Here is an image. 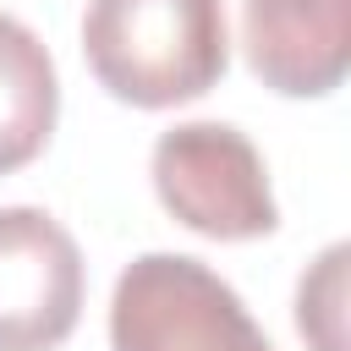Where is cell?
Segmentation results:
<instances>
[{
  "label": "cell",
  "mask_w": 351,
  "mask_h": 351,
  "mask_svg": "<svg viewBox=\"0 0 351 351\" xmlns=\"http://www.w3.org/2000/svg\"><path fill=\"white\" fill-rule=\"evenodd\" d=\"M82 55L121 104L170 110L203 99L230 66L225 0H88Z\"/></svg>",
  "instance_id": "6da1fadb"
},
{
  "label": "cell",
  "mask_w": 351,
  "mask_h": 351,
  "mask_svg": "<svg viewBox=\"0 0 351 351\" xmlns=\"http://www.w3.org/2000/svg\"><path fill=\"white\" fill-rule=\"evenodd\" d=\"M115 351H274L241 296L186 252H143L110 296Z\"/></svg>",
  "instance_id": "7a4b0ae2"
},
{
  "label": "cell",
  "mask_w": 351,
  "mask_h": 351,
  "mask_svg": "<svg viewBox=\"0 0 351 351\" xmlns=\"http://www.w3.org/2000/svg\"><path fill=\"white\" fill-rule=\"evenodd\" d=\"M159 203L208 241H252L280 225L269 170L247 132L225 121H186L154 143Z\"/></svg>",
  "instance_id": "3957f363"
},
{
  "label": "cell",
  "mask_w": 351,
  "mask_h": 351,
  "mask_svg": "<svg viewBox=\"0 0 351 351\" xmlns=\"http://www.w3.org/2000/svg\"><path fill=\"white\" fill-rule=\"evenodd\" d=\"M82 318V252L44 208H0V351H55Z\"/></svg>",
  "instance_id": "277c9868"
},
{
  "label": "cell",
  "mask_w": 351,
  "mask_h": 351,
  "mask_svg": "<svg viewBox=\"0 0 351 351\" xmlns=\"http://www.w3.org/2000/svg\"><path fill=\"white\" fill-rule=\"evenodd\" d=\"M247 66L285 99H324L351 66V0H241Z\"/></svg>",
  "instance_id": "5b68a950"
},
{
  "label": "cell",
  "mask_w": 351,
  "mask_h": 351,
  "mask_svg": "<svg viewBox=\"0 0 351 351\" xmlns=\"http://www.w3.org/2000/svg\"><path fill=\"white\" fill-rule=\"evenodd\" d=\"M60 82L33 27L0 11V176L33 165L55 132Z\"/></svg>",
  "instance_id": "8992f818"
}]
</instances>
